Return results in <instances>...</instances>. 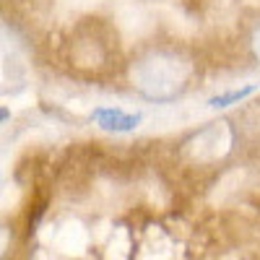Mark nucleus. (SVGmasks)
Listing matches in <instances>:
<instances>
[{
  "label": "nucleus",
  "mask_w": 260,
  "mask_h": 260,
  "mask_svg": "<svg viewBox=\"0 0 260 260\" xmlns=\"http://www.w3.org/2000/svg\"><path fill=\"white\" fill-rule=\"evenodd\" d=\"M133 86L148 99L169 102L187 89L192 65L175 50H151L133 62Z\"/></svg>",
  "instance_id": "obj_1"
},
{
  "label": "nucleus",
  "mask_w": 260,
  "mask_h": 260,
  "mask_svg": "<svg viewBox=\"0 0 260 260\" xmlns=\"http://www.w3.org/2000/svg\"><path fill=\"white\" fill-rule=\"evenodd\" d=\"M91 120L102 127V130H115V133H130L136 130L143 120L141 112H125L120 107H99L91 112Z\"/></svg>",
  "instance_id": "obj_2"
},
{
  "label": "nucleus",
  "mask_w": 260,
  "mask_h": 260,
  "mask_svg": "<svg viewBox=\"0 0 260 260\" xmlns=\"http://www.w3.org/2000/svg\"><path fill=\"white\" fill-rule=\"evenodd\" d=\"M257 91V86L255 83H247V86H240V89H232L226 94H219V96H213L208 102V107H213V110H224V107H232V104H240L242 99L252 96Z\"/></svg>",
  "instance_id": "obj_3"
},
{
  "label": "nucleus",
  "mask_w": 260,
  "mask_h": 260,
  "mask_svg": "<svg viewBox=\"0 0 260 260\" xmlns=\"http://www.w3.org/2000/svg\"><path fill=\"white\" fill-rule=\"evenodd\" d=\"M252 50H255V57L260 60V26H257L255 34H252Z\"/></svg>",
  "instance_id": "obj_4"
},
{
  "label": "nucleus",
  "mask_w": 260,
  "mask_h": 260,
  "mask_svg": "<svg viewBox=\"0 0 260 260\" xmlns=\"http://www.w3.org/2000/svg\"><path fill=\"white\" fill-rule=\"evenodd\" d=\"M3 252H6V232L0 229V255H3Z\"/></svg>",
  "instance_id": "obj_5"
},
{
  "label": "nucleus",
  "mask_w": 260,
  "mask_h": 260,
  "mask_svg": "<svg viewBox=\"0 0 260 260\" xmlns=\"http://www.w3.org/2000/svg\"><path fill=\"white\" fill-rule=\"evenodd\" d=\"M6 117H8V112H6V110H0V120H6Z\"/></svg>",
  "instance_id": "obj_6"
}]
</instances>
